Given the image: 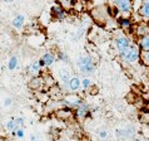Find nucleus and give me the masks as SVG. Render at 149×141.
<instances>
[{
  "label": "nucleus",
  "instance_id": "obj_5",
  "mask_svg": "<svg viewBox=\"0 0 149 141\" xmlns=\"http://www.w3.org/2000/svg\"><path fill=\"white\" fill-rule=\"evenodd\" d=\"M92 16L94 18L95 22L105 24L109 19H111V15L109 13V8L108 6H98L93 9L92 11Z\"/></svg>",
  "mask_w": 149,
  "mask_h": 141
},
{
  "label": "nucleus",
  "instance_id": "obj_15",
  "mask_svg": "<svg viewBox=\"0 0 149 141\" xmlns=\"http://www.w3.org/2000/svg\"><path fill=\"white\" fill-rule=\"evenodd\" d=\"M138 15L144 22H149V0H143L138 8Z\"/></svg>",
  "mask_w": 149,
  "mask_h": 141
},
{
  "label": "nucleus",
  "instance_id": "obj_24",
  "mask_svg": "<svg viewBox=\"0 0 149 141\" xmlns=\"http://www.w3.org/2000/svg\"><path fill=\"white\" fill-rule=\"evenodd\" d=\"M18 66H19L18 57L11 56L9 58V61H8V69H9V70H15L16 68H18Z\"/></svg>",
  "mask_w": 149,
  "mask_h": 141
},
{
  "label": "nucleus",
  "instance_id": "obj_30",
  "mask_svg": "<svg viewBox=\"0 0 149 141\" xmlns=\"http://www.w3.org/2000/svg\"><path fill=\"white\" fill-rule=\"evenodd\" d=\"M11 105H13V98L11 97L8 96V97H5L3 99V107H5L6 109V107H10Z\"/></svg>",
  "mask_w": 149,
  "mask_h": 141
},
{
  "label": "nucleus",
  "instance_id": "obj_1",
  "mask_svg": "<svg viewBox=\"0 0 149 141\" xmlns=\"http://www.w3.org/2000/svg\"><path fill=\"white\" fill-rule=\"evenodd\" d=\"M77 68L79 73L84 77L92 76L95 70V61L94 57L90 54H83L77 59Z\"/></svg>",
  "mask_w": 149,
  "mask_h": 141
},
{
  "label": "nucleus",
  "instance_id": "obj_17",
  "mask_svg": "<svg viewBox=\"0 0 149 141\" xmlns=\"http://www.w3.org/2000/svg\"><path fill=\"white\" fill-rule=\"evenodd\" d=\"M44 86V78L43 76H34L28 82V87L33 91H38Z\"/></svg>",
  "mask_w": 149,
  "mask_h": 141
},
{
  "label": "nucleus",
  "instance_id": "obj_12",
  "mask_svg": "<svg viewBox=\"0 0 149 141\" xmlns=\"http://www.w3.org/2000/svg\"><path fill=\"white\" fill-rule=\"evenodd\" d=\"M55 61H56V56H55V53H53V52H45L39 59V62H40V64H41V67L43 68L52 67V66L54 64Z\"/></svg>",
  "mask_w": 149,
  "mask_h": 141
},
{
  "label": "nucleus",
  "instance_id": "obj_19",
  "mask_svg": "<svg viewBox=\"0 0 149 141\" xmlns=\"http://www.w3.org/2000/svg\"><path fill=\"white\" fill-rule=\"evenodd\" d=\"M25 15L24 14H16L14 16V19L11 20V25H13L15 29H23L24 25H25Z\"/></svg>",
  "mask_w": 149,
  "mask_h": 141
},
{
  "label": "nucleus",
  "instance_id": "obj_23",
  "mask_svg": "<svg viewBox=\"0 0 149 141\" xmlns=\"http://www.w3.org/2000/svg\"><path fill=\"white\" fill-rule=\"evenodd\" d=\"M55 56H56V61L61 62V63H65V64H70L69 57H68V54L64 51H58L55 53Z\"/></svg>",
  "mask_w": 149,
  "mask_h": 141
},
{
  "label": "nucleus",
  "instance_id": "obj_4",
  "mask_svg": "<svg viewBox=\"0 0 149 141\" xmlns=\"http://www.w3.org/2000/svg\"><path fill=\"white\" fill-rule=\"evenodd\" d=\"M133 43L134 42L132 40L130 35L127 34V33H124V32H122V30L119 33H117L115 37H114V45H115V48H117L119 54H122L123 52H125Z\"/></svg>",
  "mask_w": 149,
  "mask_h": 141
},
{
  "label": "nucleus",
  "instance_id": "obj_31",
  "mask_svg": "<svg viewBox=\"0 0 149 141\" xmlns=\"http://www.w3.org/2000/svg\"><path fill=\"white\" fill-rule=\"evenodd\" d=\"M30 141H45L44 137L39 134H31L30 135Z\"/></svg>",
  "mask_w": 149,
  "mask_h": 141
},
{
  "label": "nucleus",
  "instance_id": "obj_28",
  "mask_svg": "<svg viewBox=\"0 0 149 141\" xmlns=\"http://www.w3.org/2000/svg\"><path fill=\"white\" fill-rule=\"evenodd\" d=\"M108 130L107 128H100V130L98 131V137L100 140H105L107 137H108Z\"/></svg>",
  "mask_w": 149,
  "mask_h": 141
},
{
  "label": "nucleus",
  "instance_id": "obj_27",
  "mask_svg": "<svg viewBox=\"0 0 149 141\" xmlns=\"http://www.w3.org/2000/svg\"><path fill=\"white\" fill-rule=\"evenodd\" d=\"M43 78H44V86H48V87L55 86V83H54V78H53L52 76H49V74H44Z\"/></svg>",
  "mask_w": 149,
  "mask_h": 141
},
{
  "label": "nucleus",
  "instance_id": "obj_9",
  "mask_svg": "<svg viewBox=\"0 0 149 141\" xmlns=\"http://www.w3.org/2000/svg\"><path fill=\"white\" fill-rule=\"evenodd\" d=\"M90 114V107L86 102L83 101L79 106L74 110V117L77 120H85Z\"/></svg>",
  "mask_w": 149,
  "mask_h": 141
},
{
  "label": "nucleus",
  "instance_id": "obj_26",
  "mask_svg": "<svg viewBox=\"0 0 149 141\" xmlns=\"http://www.w3.org/2000/svg\"><path fill=\"white\" fill-rule=\"evenodd\" d=\"M92 81L89 80V78H86V77H84L81 80V88H83V91H89L90 88H92Z\"/></svg>",
  "mask_w": 149,
  "mask_h": 141
},
{
  "label": "nucleus",
  "instance_id": "obj_2",
  "mask_svg": "<svg viewBox=\"0 0 149 141\" xmlns=\"http://www.w3.org/2000/svg\"><path fill=\"white\" fill-rule=\"evenodd\" d=\"M120 61L125 64L129 66H135L140 62V48L138 47L136 43H133L125 52H123L122 54H119Z\"/></svg>",
  "mask_w": 149,
  "mask_h": 141
},
{
  "label": "nucleus",
  "instance_id": "obj_14",
  "mask_svg": "<svg viewBox=\"0 0 149 141\" xmlns=\"http://www.w3.org/2000/svg\"><path fill=\"white\" fill-rule=\"evenodd\" d=\"M135 135V127L134 126H128L124 128H118L115 131V136L118 139H132Z\"/></svg>",
  "mask_w": 149,
  "mask_h": 141
},
{
  "label": "nucleus",
  "instance_id": "obj_7",
  "mask_svg": "<svg viewBox=\"0 0 149 141\" xmlns=\"http://www.w3.org/2000/svg\"><path fill=\"white\" fill-rule=\"evenodd\" d=\"M50 16L53 20H58V22H63L68 18V10H65L63 6H60L59 4H53L50 8Z\"/></svg>",
  "mask_w": 149,
  "mask_h": 141
},
{
  "label": "nucleus",
  "instance_id": "obj_25",
  "mask_svg": "<svg viewBox=\"0 0 149 141\" xmlns=\"http://www.w3.org/2000/svg\"><path fill=\"white\" fill-rule=\"evenodd\" d=\"M140 63L144 67H149V51H140Z\"/></svg>",
  "mask_w": 149,
  "mask_h": 141
},
{
  "label": "nucleus",
  "instance_id": "obj_21",
  "mask_svg": "<svg viewBox=\"0 0 149 141\" xmlns=\"http://www.w3.org/2000/svg\"><path fill=\"white\" fill-rule=\"evenodd\" d=\"M136 44L140 48V51H149V34L138 38L136 39Z\"/></svg>",
  "mask_w": 149,
  "mask_h": 141
},
{
  "label": "nucleus",
  "instance_id": "obj_35",
  "mask_svg": "<svg viewBox=\"0 0 149 141\" xmlns=\"http://www.w3.org/2000/svg\"><path fill=\"white\" fill-rule=\"evenodd\" d=\"M0 141H6V139L3 137V136H0Z\"/></svg>",
  "mask_w": 149,
  "mask_h": 141
},
{
  "label": "nucleus",
  "instance_id": "obj_29",
  "mask_svg": "<svg viewBox=\"0 0 149 141\" xmlns=\"http://www.w3.org/2000/svg\"><path fill=\"white\" fill-rule=\"evenodd\" d=\"M15 137H18V139H24V136H25V131H24V127H20L18 128V130L15 131Z\"/></svg>",
  "mask_w": 149,
  "mask_h": 141
},
{
  "label": "nucleus",
  "instance_id": "obj_16",
  "mask_svg": "<svg viewBox=\"0 0 149 141\" xmlns=\"http://www.w3.org/2000/svg\"><path fill=\"white\" fill-rule=\"evenodd\" d=\"M81 88V80L77 76H72L68 83V92L70 93H78Z\"/></svg>",
  "mask_w": 149,
  "mask_h": 141
},
{
  "label": "nucleus",
  "instance_id": "obj_13",
  "mask_svg": "<svg viewBox=\"0 0 149 141\" xmlns=\"http://www.w3.org/2000/svg\"><path fill=\"white\" fill-rule=\"evenodd\" d=\"M72 78L70 76V72L67 68H60L59 69V83H60V88L61 91H68V83L69 80Z\"/></svg>",
  "mask_w": 149,
  "mask_h": 141
},
{
  "label": "nucleus",
  "instance_id": "obj_10",
  "mask_svg": "<svg viewBox=\"0 0 149 141\" xmlns=\"http://www.w3.org/2000/svg\"><path fill=\"white\" fill-rule=\"evenodd\" d=\"M55 116L61 121H69V120L74 118V110L70 107H60V109L55 110Z\"/></svg>",
  "mask_w": 149,
  "mask_h": 141
},
{
  "label": "nucleus",
  "instance_id": "obj_11",
  "mask_svg": "<svg viewBox=\"0 0 149 141\" xmlns=\"http://www.w3.org/2000/svg\"><path fill=\"white\" fill-rule=\"evenodd\" d=\"M134 35L135 38L138 39L140 37H144L149 34V22H144V20H140L139 23H136L134 25Z\"/></svg>",
  "mask_w": 149,
  "mask_h": 141
},
{
  "label": "nucleus",
  "instance_id": "obj_32",
  "mask_svg": "<svg viewBox=\"0 0 149 141\" xmlns=\"http://www.w3.org/2000/svg\"><path fill=\"white\" fill-rule=\"evenodd\" d=\"M15 121H16V126H18V128H20V127H24V123H25V120H24L23 117H15Z\"/></svg>",
  "mask_w": 149,
  "mask_h": 141
},
{
  "label": "nucleus",
  "instance_id": "obj_22",
  "mask_svg": "<svg viewBox=\"0 0 149 141\" xmlns=\"http://www.w3.org/2000/svg\"><path fill=\"white\" fill-rule=\"evenodd\" d=\"M5 128H6V131H9L11 135H15V131L18 130V126H16V121H15V118H9L8 121L5 122Z\"/></svg>",
  "mask_w": 149,
  "mask_h": 141
},
{
  "label": "nucleus",
  "instance_id": "obj_34",
  "mask_svg": "<svg viewBox=\"0 0 149 141\" xmlns=\"http://www.w3.org/2000/svg\"><path fill=\"white\" fill-rule=\"evenodd\" d=\"M130 141H140V140H139V139H136V137H132Z\"/></svg>",
  "mask_w": 149,
  "mask_h": 141
},
{
  "label": "nucleus",
  "instance_id": "obj_33",
  "mask_svg": "<svg viewBox=\"0 0 149 141\" xmlns=\"http://www.w3.org/2000/svg\"><path fill=\"white\" fill-rule=\"evenodd\" d=\"M4 3H6V4H10V3H15V1H19V0H3Z\"/></svg>",
  "mask_w": 149,
  "mask_h": 141
},
{
  "label": "nucleus",
  "instance_id": "obj_8",
  "mask_svg": "<svg viewBox=\"0 0 149 141\" xmlns=\"http://www.w3.org/2000/svg\"><path fill=\"white\" fill-rule=\"evenodd\" d=\"M117 24L119 29H120L122 32L127 33V34H130V33L134 32V22L132 20L129 16H119L117 19Z\"/></svg>",
  "mask_w": 149,
  "mask_h": 141
},
{
  "label": "nucleus",
  "instance_id": "obj_18",
  "mask_svg": "<svg viewBox=\"0 0 149 141\" xmlns=\"http://www.w3.org/2000/svg\"><path fill=\"white\" fill-rule=\"evenodd\" d=\"M41 69H43V67H41V64H40L39 61H35V62H33V63H30L28 66V73L30 74L31 77L40 76Z\"/></svg>",
  "mask_w": 149,
  "mask_h": 141
},
{
  "label": "nucleus",
  "instance_id": "obj_3",
  "mask_svg": "<svg viewBox=\"0 0 149 141\" xmlns=\"http://www.w3.org/2000/svg\"><path fill=\"white\" fill-rule=\"evenodd\" d=\"M111 8L118 10L120 16H129L134 10L133 0H109Z\"/></svg>",
  "mask_w": 149,
  "mask_h": 141
},
{
  "label": "nucleus",
  "instance_id": "obj_6",
  "mask_svg": "<svg viewBox=\"0 0 149 141\" xmlns=\"http://www.w3.org/2000/svg\"><path fill=\"white\" fill-rule=\"evenodd\" d=\"M81 102H83V98L80 96H78L77 93H70V92L64 94V97L60 99L61 106L70 107V109H73V110H75Z\"/></svg>",
  "mask_w": 149,
  "mask_h": 141
},
{
  "label": "nucleus",
  "instance_id": "obj_20",
  "mask_svg": "<svg viewBox=\"0 0 149 141\" xmlns=\"http://www.w3.org/2000/svg\"><path fill=\"white\" fill-rule=\"evenodd\" d=\"M56 4H59L60 6H63L65 10H74L78 4V0H55Z\"/></svg>",
  "mask_w": 149,
  "mask_h": 141
}]
</instances>
